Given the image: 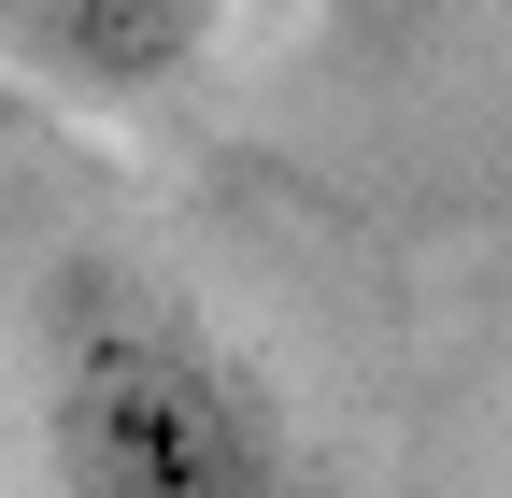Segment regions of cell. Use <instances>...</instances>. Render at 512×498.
Returning <instances> with one entry per match:
<instances>
[{
	"label": "cell",
	"mask_w": 512,
	"mask_h": 498,
	"mask_svg": "<svg viewBox=\"0 0 512 498\" xmlns=\"http://www.w3.org/2000/svg\"><path fill=\"white\" fill-rule=\"evenodd\" d=\"M342 15H356V29H413L427 0H342Z\"/></svg>",
	"instance_id": "obj_3"
},
{
	"label": "cell",
	"mask_w": 512,
	"mask_h": 498,
	"mask_svg": "<svg viewBox=\"0 0 512 498\" xmlns=\"http://www.w3.org/2000/svg\"><path fill=\"white\" fill-rule=\"evenodd\" d=\"M228 43V0H0V72L72 114H157Z\"/></svg>",
	"instance_id": "obj_2"
},
{
	"label": "cell",
	"mask_w": 512,
	"mask_h": 498,
	"mask_svg": "<svg viewBox=\"0 0 512 498\" xmlns=\"http://www.w3.org/2000/svg\"><path fill=\"white\" fill-rule=\"evenodd\" d=\"M43 498H299L271 385L157 271L72 257L43 299Z\"/></svg>",
	"instance_id": "obj_1"
}]
</instances>
